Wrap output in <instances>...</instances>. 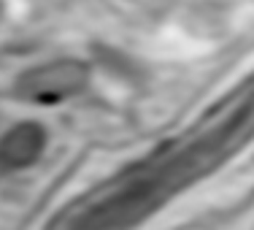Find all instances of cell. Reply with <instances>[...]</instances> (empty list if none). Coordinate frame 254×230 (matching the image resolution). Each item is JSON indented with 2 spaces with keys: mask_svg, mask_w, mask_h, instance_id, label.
<instances>
[{
  "mask_svg": "<svg viewBox=\"0 0 254 230\" xmlns=\"http://www.w3.org/2000/svg\"><path fill=\"white\" fill-rule=\"evenodd\" d=\"M89 81V68L78 60H54L41 68H30L16 78L19 98L30 103H60L81 92Z\"/></svg>",
  "mask_w": 254,
  "mask_h": 230,
  "instance_id": "obj_1",
  "label": "cell"
},
{
  "mask_svg": "<svg viewBox=\"0 0 254 230\" xmlns=\"http://www.w3.org/2000/svg\"><path fill=\"white\" fill-rule=\"evenodd\" d=\"M44 130L33 122L16 125L0 138V168H25L33 165L38 160V154L44 152Z\"/></svg>",
  "mask_w": 254,
  "mask_h": 230,
  "instance_id": "obj_2",
  "label": "cell"
}]
</instances>
